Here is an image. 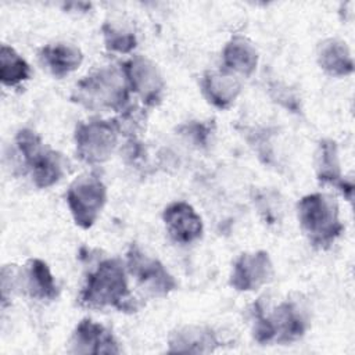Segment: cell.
I'll use <instances>...</instances> for the list:
<instances>
[{"label":"cell","instance_id":"23","mask_svg":"<svg viewBox=\"0 0 355 355\" xmlns=\"http://www.w3.org/2000/svg\"><path fill=\"white\" fill-rule=\"evenodd\" d=\"M189 129V135L200 144H205L207 139L209 136V130L207 129L205 125L202 123H191L190 126H187Z\"/></svg>","mask_w":355,"mask_h":355},{"label":"cell","instance_id":"10","mask_svg":"<svg viewBox=\"0 0 355 355\" xmlns=\"http://www.w3.org/2000/svg\"><path fill=\"white\" fill-rule=\"evenodd\" d=\"M71 354H119L118 343L110 330L92 319L78 323L69 341Z\"/></svg>","mask_w":355,"mask_h":355},{"label":"cell","instance_id":"14","mask_svg":"<svg viewBox=\"0 0 355 355\" xmlns=\"http://www.w3.org/2000/svg\"><path fill=\"white\" fill-rule=\"evenodd\" d=\"M39 60L42 65L55 78H64L65 75L78 69L82 64V51L67 43H55L42 47L39 53Z\"/></svg>","mask_w":355,"mask_h":355},{"label":"cell","instance_id":"11","mask_svg":"<svg viewBox=\"0 0 355 355\" xmlns=\"http://www.w3.org/2000/svg\"><path fill=\"white\" fill-rule=\"evenodd\" d=\"M171 239L180 244H190L202 234V220L194 208L184 201L169 204L162 214Z\"/></svg>","mask_w":355,"mask_h":355},{"label":"cell","instance_id":"22","mask_svg":"<svg viewBox=\"0 0 355 355\" xmlns=\"http://www.w3.org/2000/svg\"><path fill=\"white\" fill-rule=\"evenodd\" d=\"M272 90L276 93V94L273 96L276 101H279L280 104H283L286 108H288V110L297 112V110H298V101H297L295 97L288 92V89H286V87L282 89L279 85H276V87L272 89Z\"/></svg>","mask_w":355,"mask_h":355},{"label":"cell","instance_id":"19","mask_svg":"<svg viewBox=\"0 0 355 355\" xmlns=\"http://www.w3.org/2000/svg\"><path fill=\"white\" fill-rule=\"evenodd\" d=\"M316 176L322 183H338L341 180V168L337 144L331 139H323L315 157Z\"/></svg>","mask_w":355,"mask_h":355},{"label":"cell","instance_id":"5","mask_svg":"<svg viewBox=\"0 0 355 355\" xmlns=\"http://www.w3.org/2000/svg\"><path fill=\"white\" fill-rule=\"evenodd\" d=\"M107 201V189L93 173L76 178L67 193V202L72 218L82 229L93 226Z\"/></svg>","mask_w":355,"mask_h":355},{"label":"cell","instance_id":"17","mask_svg":"<svg viewBox=\"0 0 355 355\" xmlns=\"http://www.w3.org/2000/svg\"><path fill=\"white\" fill-rule=\"evenodd\" d=\"M318 62L331 76H347L354 71V60L348 46L338 39H327L319 44Z\"/></svg>","mask_w":355,"mask_h":355},{"label":"cell","instance_id":"9","mask_svg":"<svg viewBox=\"0 0 355 355\" xmlns=\"http://www.w3.org/2000/svg\"><path fill=\"white\" fill-rule=\"evenodd\" d=\"M273 277V265L266 251L244 252L234 262L230 286L237 291H252L269 283Z\"/></svg>","mask_w":355,"mask_h":355},{"label":"cell","instance_id":"21","mask_svg":"<svg viewBox=\"0 0 355 355\" xmlns=\"http://www.w3.org/2000/svg\"><path fill=\"white\" fill-rule=\"evenodd\" d=\"M101 31H103L105 47L111 51L125 54V53H130L136 47V36L130 31L115 26L110 22L104 24Z\"/></svg>","mask_w":355,"mask_h":355},{"label":"cell","instance_id":"16","mask_svg":"<svg viewBox=\"0 0 355 355\" xmlns=\"http://www.w3.org/2000/svg\"><path fill=\"white\" fill-rule=\"evenodd\" d=\"M223 64L227 71L250 76L258 64V51L247 37L236 35L223 49Z\"/></svg>","mask_w":355,"mask_h":355},{"label":"cell","instance_id":"1","mask_svg":"<svg viewBox=\"0 0 355 355\" xmlns=\"http://www.w3.org/2000/svg\"><path fill=\"white\" fill-rule=\"evenodd\" d=\"M79 302L93 309L114 306L119 311H135L122 262L116 258L101 261L89 273L79 294Z\"/></svg>","mask_w":355,"mask_h":355},{"label":"cell","instance_id":"15","mask_svg":"<svg viewBox=\"0 0 355 355\" xmlns=\"http://www.w3.org/2000/svg\"><path fill=\"white\" fill-rule=\"evenodd\" d=\"M171 352H209L218 345L212 330L201 326H184L171 333Z\"/></svg>","mask_w":355,"mask_h":355},{"label":"cell","instance_id":"13","mask_svg":"<svg viewBox=\"0 0 355 355\" xmlns=\"http://www.w3.org/2000/svg\"><path fill=\"white\" fill-rule=\"evenodd\" d=\"M202 92L216 108H229L241 92L240 80L230 71H207L202 78Z\"/></svg>","mask_w":355,"mask_h":355},{"label":"cell","instance_id":"6","mask_svg":"<svg viewBox=\"0 0 355 355\" xmlns=\"http://www.w3.org/2000/svg\"><path fill=\"white\" fill-rule=\"evenodd\" d=\"M119 128L115 121L82 122L75 130L78 157L87 164L105 162L116 148Z\"/></svg>","mask_w":355,"mask_h":355},{"label":"cell","instance_id":"12","mask_svg":"<svg viewBox=\"0 0 355 355\" xmlns=\"http://www.w3.org/2000/svg\"><path fill=\"white\" fill-rule=\"evenodd\" d=\"M273 331V341L293 343L301 338L308 327V318L294 301L282 302L272 315H266Z\"/></svg>","mask_w":355,"mask_h":355},{"label":"cell","instance_id":"7","mask_svg":"<svg viewBox=\"0 0 355 355\" xmlns=\"http://www.w3.org/2000/svg\"><path fill=\"white\" fill-rule=\"evenodd\" d=\"M122 71L129 89L135 92L146 105L154 107L161 103L165 82L158 67L151 60L144 55H133L123 62Z\"/></svg>","mask_w":355,"mask_h":355},{"label":"cell","instance_id":"4","mask_svg":"<svg viewBox=\"0 0 355 355\" xmlns=\"http://www.w3.org/2000/svg\"><path fill=\"white\" fill-rule=\"evenodd\" d=\"M17 147L31 169L36 187L47 189L55 184L67 172L68 161L58 151L44 148L40 137L31 129H21L15 137Z\"/></svg>","mask_w":355,"mask_h":355},{"label":"cell","instance_id":"18","mask_svg":"<svg viewBox=\"0 0 355 355\" xmlns=\"http://www.w3.org/2000/svg\"><path fill=\"white\" fill-rule=\"evenodd\" d=\"M26 290L32 298L51 301L57 297L58 290L49 265L37 258L29 259L25 269Z\"/></svg>","mask_w":355,"mask_h":355},{"label":"cell","instance_id":"2","mask_svg":"<svg viewBox=\"0 0 355 355\" xmlns=\"http://www.w3.org/2000/svg\"><path fill=\"white\" fill-rule=\"evenodd\" d=\"M129 92L122 68L107 65L80 79L71 98L90 110L122 111L129 100Z\"/></svg>","mask_w":355,"mask_h":355},{"label":"cell","instance_id":"20","mask_svg":"<svg viewBox=\"0 0 355 355\" xmlns=\"http://www.w3.org/2000/svg\"><path fill=\"white\" fill-rule=\"evenodd\" d=\"M28 62L10 46L3 44L0 50V79L6 86H17L29 79Z\"/></svg>","mask_w":355,"mask_h":355},{"label":"cell","instance_id":"8","mask_svg":"<svg viewBox=\"0 0 355 355\" xmlns=\"http://www.w3.org/2000/svg\"><path fill=\"white\" fill-rule=\"evenodd\" d=\"M126 258L129 273L136 277L139 284L148 294L164 297L176 288L175 279L168 273L164 265L159 261L147 257L139 247L132 245Z\"/></svg>","mask_w":355,"mask_h":355},{"label":"cell","instance_id":"3","mask_svg":"<svg viewBox=\"0 0 355 355\" xmlns=\"http://www.w3.org/2000/svg\"><path fill=\"white\" fill-rule=\"evenodd\" d=\"M297 214L304 233L318 247L330 245L344 229L337 202L322 193L302 197L297 204Z\"/></svg>","mask_w":355,"mask_h":355}]
</instances>
